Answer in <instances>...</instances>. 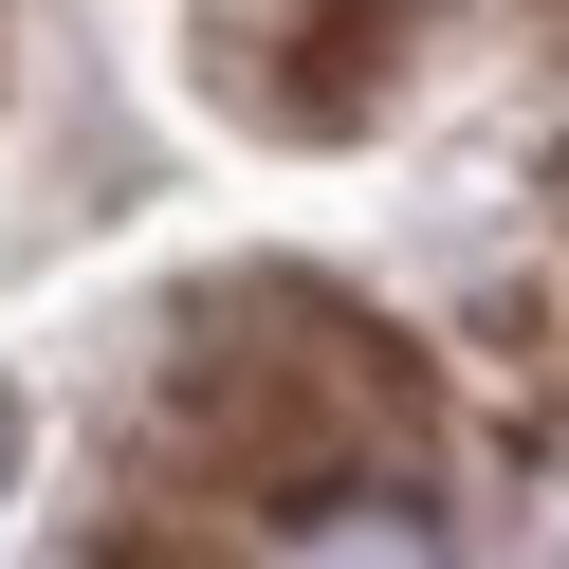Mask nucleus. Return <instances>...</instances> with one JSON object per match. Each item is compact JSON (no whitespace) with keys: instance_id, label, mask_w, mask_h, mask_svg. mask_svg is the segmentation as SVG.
Returning <instances> with one entry per match:
<instances>
[{"instance_id":"nucleus-2","label":"nucleus","mask_w":569,"mask_h":569,"mask_svg":"<svg viewBox=\"0 0 569 569\" xmlns=\"http://www.w3.org/2000/svg\"><path fill=\"white\" fill-rule=\"evenodd\" d=\"M405 38H422V0H221V74L276 129H349Z\"/></svg>"},{"instance_id":"nucleus-1","label":"nucleus","mask_w":569,"mask_h":569,"mask_svg":"<svg viewBox=\"0 0 569 569\" xmlns=\"http://www.w3.org/2000/svg\"><path fill=\"white\" fill-rule=\"evenodd\" d=\"M166 441H184L221 496L312 515V496H368L386 459L422 441V386H405V349H386L368 312L258 276V295L184 312V349H166Z\"/></svg>"},{"instance_id":"nucleus-3","label":"nucleus","mask_w":569,"mask_h":569,"mask_svg":"<svg viewBox=\"0 0 569 569\" xmlns=\"http://www.w3.org/2000/svg\"><path fill=\"white\" fill-rule=\"evenodd\" d=\"M276 569H441V532H422L405 496H312V515L276 532Z\"/></svg>"}]
</instances>
